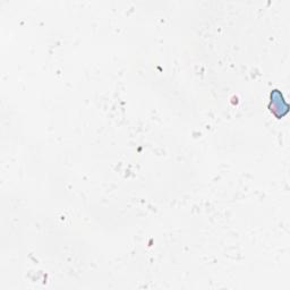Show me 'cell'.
I'll return each mask as SVG.
<instances>
[{"label": "cell", "mask_w": 290, "mask_h": 290, "mask_svg": "<svg viewBox=\"0 0 290 290\" xmlns=\"http://www.w3.org/2000/svg\"><path fill=\"white\" fill-rule=\"evenodd\" d=\"M283 105H288L287 103H286L283 95H281L279 90H273V92L271 93V102H270V105H269V108H270V111L276 117L278 115V111H280L279 112V119L284 117L283 113H281Z\"/></svg>", "instance_id": "1"}]
</instances>
